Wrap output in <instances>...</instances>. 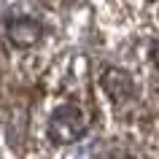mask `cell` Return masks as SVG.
<instances>
[{
    "label": "cell",
    "instance_id": "1",
    "mask_svg": "<svg viewBox=\"0 0 159 159\" xmlns=\"http://www.w3.org/2000/svg\"><path fill=\"white\" fill-rule=\"evenodd\" d=\"M86 135V119L75 105H62L49 119V138L59 146L75 143Z\"/></svg>",
    "mask_w": 159,
    "mask_h": 159
},
{
    "label": "cell",
    "instance_id": "2",
    "mask_svg": "<svg viewBox=\"0 0 159 159\" xmlns=\"http://www.w3.org/2000/svg\"><path fill=\"white\" fill-rule=\"evenodd\" d=\"M100 84H102V89L108 92V97L116 102V105H121V102H127V100H132V97H135V81H132V75L127 73V70H121V67H105Z\"/></svg>",
    "mask_w": 159,
    "mask_h": 159
},
{
    "label": "cell",
    "instance_id": "3",
    "mask_svg": "<svg viewBox=\"0 0 159 159\" xmlns=\"http://www.w3.org/2000/svg\"><path fill=\"white\" fill-rule=\"evenodd\" d=\"M6 33H8V41L16 46V49H30L41 41L43 35V27L38 19H30V16H16L6 25Z\"/></svg>",
    "mask_w": 159,
    "mask_h": 159
}]
</instances>
